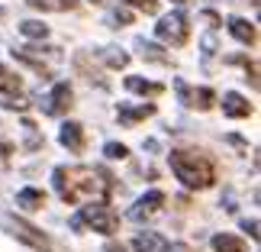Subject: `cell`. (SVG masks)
<instances>
[{"mask_svg": "<svg viewBox=\"0 0 261 252\" xmlns=\"http://www.w3.org/2000/svg\"><path fill=\"white\" fill-rule=\"evenodd\" d=\"M52 185L58 191V197L65 204H77V200H97V204H107L110 194H113V175L103 168H68L58 165L52 171Z\"/></svg>", "mask_w": 261, "mask_h": 252, "instance_id": "6da1fadb", "label": "cell"}, {"mask_svg": "<svg viewBox=\"0 0 261 252\" xmlns=\"http://www.w3.org/2000/svg\"><path fill=\"white\" fill-rule=\"evenodd\" d=\"M171 171L190 191H206L216 181L213 162L203 152H197V149H171Z\"/></svg>", "mask_w": 261, "mask_h": 252, "instance_id": "7a4b0ae2", "label": "cell"}, {"mask_svg": "<svg viewBox=\"0 0 261 252\" xmlns=\"http://www.w3.org/2000/svg\"><path fill=\"white\" fill-rule=\"evenodd\" d=\"M68 226L77 230V233H81L84 226H90V230H97V233H103V236H113L119 230V217H116V210L110 204H84V210L74 214Z\"/></svg>", "mask_w": 261, "mask_h": 252, "instance_id": "3957f363", "label": "cell"}, {"mask_svg": "<svg viewBox=\"0 0 261 252\" xmlns=\"http://www.w3.org/2000/svg\"><path fill=\"white\" fill-rule=\"evenodd\" d=\"M7 226H10V233H13L19 243H26V246H33L36 252H58L55 243L48 239L42 230H36L33 223H26V220H16V217H10L7 220Z\"/></svg>", "mask_w": 261, "mask_h": 252, "instance_id": "277c9868", "label": "cell"}, {"mask_svg": "<svg viewBox=\"0 0 261 252\" xmlns=\"http://www.w3.org/2000/svg\"><path fill=\"white\" fill-rule=\"evenodd\" d=\"M155 36L165 39V42H171V45H184L187 36H190L187 16H184V13H168L162 23H155Z\"/></svg>", "mask_w": 261, "mask_h": 252, "instance_id": "5b68a950", "label": "cell"}, {"mask_svg": "<svg viewBox=\"0 0 261 252\" xmlns=\"http://www.w3.org/2000/svg\"><path fill=\"white\" fill-rule=\"evenodd\" d=\"M71 104H74V94H71V84H65V81H58L55 87H52V94H48L45 100H42V110L48 117H62L65 110H71Z\"/></svg>", "mask_w": 261, "mask_h": 252, "instance_id": "8992f818", "label": "cell"}, {"mask_svg": "<svg viewBox=\"0 0 261 252\" xmlns=\"http://www.w3.org/2000/svg\"><path fill=\"white\" fill-rule=\"evenodd\" d=\"M174 87H177V94H180V104L184 107H197V110H210L213 107V100H216V94L210 87H200V90H190L184 81H174Z\"/></svg>", "mask_w": 261, "mask_h": 252, "instance_id": "52a82bcc", "label": "cell"}, {"mask_svg": "<svg viewBox=\"0 0 261 252\" xmlns=\"http://www.w3.org/2000/svg\"><path fill=\"white\" fill-rule=\"evenodd\" d=\"M162 204H165V194H162V191H148V194H142V197L133 204L129 217L142 223V220H148L152 214H158V210H162Z\"/></svg>", "mask_w": 261, "mask_h": 252, "instance_id": "ba28073f", "label": "cell"}, {"mask_svg": "<svg viewBox=\"0 0 261 252\" xmlns=\"http://www.w3.org/2000/svg\"><path fill=\"white\" fill-rule=\"evenodd\" d=\"M152 113H155V104H139V107L123 104L116 110V120H119V126H136V123H142V120H148Z\"/></svg>", "mask_w": 261, "mask_h": 252, "instance_id": "9c48e42d", "label": "cell"}, {"mask_svg": "<svg viewBox=\"0 0 261 252\" xmlns=\"http://www.w3.org/2000/svg\"><path fill=\"white\" fill-rule=\"evenodd\" d=\"M58 143H62L68 152H81L84 149V126L68 120V123L62 126V133H58Z\"/></svg>", "mask_w": 261, "mask_h": 252, "instance_id": "30bf717a", "label": "cell"}, {"mask_svg": "<svg viewBox=\"0 0 261 252\" xmlns=\"http://www.w3.org/2000/svg\"><path fill=\"white\" fill-rule=\"evenodd\" d=\"M168 239L165 236H158V233H152V230H145V233H139L136 239H133V249L136 252H168Z\"/></svg>", "mask_w": 261, "mask_h": 252, "instance_id": "8fae6325", "label": "cell"}, {"mask_svg": "<svg viewBox=\"0 0 261 252\" xmlns=\"http://www.w3.org/2000/svg\"><path fill=\"white\" fill-rule=\"evenodd\" d=\"M16 207L26 210V214L42 210V207H45V191H39V188H23V191L16 194Z\"/></svg>", "mask_w": 261, "mask_h": 252, "instance_id": "7c38bea8", "label": "cell"}, {"mask_svg": "<svg viewBox=\"0 0 261 252\" xmlns=\"http://www.w3.org/2000/svg\"><path fill=\"white\" fill-rule=\"evenodd\" d=\"M223 113L226 117H232V120H242L252 113V104L242 97V94H236V90H229V94L223 97Z\"/></svg>", "mask_w": 261, "mask_h": 252, "instance_id": "4fadbf2b", "label": "cell"}, {"mask_svg": "<svg viewBox=\"0 0 261 252\" xmlns=\"http://www.w3.org/2000/svg\"><path fill=\"white\" fill-rule=\"evenodd\" d=\"M229 33H232L242 45H255V39H258L255 26L248 23V19H242V16H232V19H229Z\"/></svg>", "mask_w": 261, "mask_h": 252, "instance_id": "5bb4252c", "label": "cell"}, {"mask_svg": "<svg viewBox=\"0 0 261 252\" xmlns=\"http://www.w3.org/2000/svg\"><path fill=\"white\" fill-rule=\"evenodd\" d=\"M126 90H133V94H142V97H158V94H165V84L145 81V78H126Z\"/></svg>", "mask_w": 261, "mask_h": 252, "instance_id": "9a60e30c", "label": "cell"}, {"mask_svg": "<svg viewBox=\"0 0 261 252\" xmlns=\"http://www.w3.org/2000/svg\"><path fill=\"white\" fill-rule=\"evenodd\" d=\"M136 49H139V55H142L145 62H158V65H168V62H171V55H168V52H162V45H155V42L136 39Z\"/></svg>", "mask_w": 261, "mask_h": 252, "instance_id": "2e32d148", "label": "cell"}, {"mask_svg": "<svg viewBox=\"0 0 261 252\" xmlns=\"http://www.w3.org/2000/svg\"><path fill=\"white\" fill-rule=\"evenodd\" d=\"M210 246H213V252H245V243L232 233H216L210 239Z\"/></svg>", "mask_w": 261, "mask_h": 252, "instance_id": "e0dca14e", "label": "cell"}, {"mask_svg": "<svg viewBox=\"0 0 261 252\" xmlns=\"http://www.w3.org/2000/svg\"><path fill=\"white\" fill-rule=\"evenodd\" d=\"M19 87H23V78L16 72H10L7 65H0V94H16Z\"/></svg>", "mask_w": 261, "mask_h": 252, "instance_id": "ac0fdd59", "label": "cell"}, {"mask_svg": "<svg viewBox=\"0 0 261 252\" xmlns=\"http://www.w3.org/2000/svg\"><path fill=\"white\" fill-rule=\"evenodd\" d=\"M23 133H26V149L29 152H36V149H42V133H39V126L33 123V120H23Z\"/></svg>", "mask_w": 261, "mask_h": 252, "instance_id": "d6986e66", "label": "cell"}, {"mask_svg": "<svg viewBox=\"0 0 261 252\" xmlns=\"http://www.w3.org/2000/svg\"><path fill=\"white\" fill-rule=\"evenodd\" d=\"M19 33L26 39H45L48 36V26L39 23V19H26V23H19Z\"/></svg>", "mask_w": 261, "mask_h": 252, "instance_id": "ffe728a7", "label": "cell"}, {"mask_svg": "<svg viewBox=\"0 0 261 252\" xmlns=\"http://www.w3.org/2000/svg\"><path fill=\"white\" fill-rule=\"evenodd\" d=\"M100 58H103L110 68H126L129 65V55L119 52V49H100Z\"/></svg>", "mask_w": 261, "mask_h": 252, "instance_id": "44dd1931", "label": "cell"}, {"mask_svg": "<svg viewBox=\"0 0 261 252\" xmlns=\"http://www.w3.org/2000/svg\"><path fill=\"white\" fill-rule=\"evenodd\" d=\"M29 7H39V10H74L77 0H29Z\"/></svg>", "mask_w": 261, "mask_h": 252, "instance_id": "7402d4cb", "label": "cell"}, {"mask_svg": "<svg viewBox=\"0 0 261 252\" xmlns=\"http://www.w3.org/2000/svg\"><path fill=\"white\" fill-rule=\"evenodd\" d=\"M103 155H107V158H126L129 149H126L123 143H107V146H103Z\"/></svg>", "mask_w": 261, "mask_h": 252, "instance_id": "603a6c76", "label": "cell"}, {"mask_svg": "<svg viewBox=\"0 0 261 252\" xmlns=\"http://www.w3.org/2000/svg\"><path fill=\"white\" fill-rule=\"evenodd\" d=\"M107 23L110 26H129V23H133V16H129L126 10H113V13H107Z\"/></svg>", "mask_w": 261, "mask_h": 252, "instance_id": "cb8c5ba5", "label": "cell"}, {"mask_svg": "<svg viewBox=\"0 0 261 252\" xmlns=\"http://www.w3.org/2000/svg\"><path fill=\"white\" fill-rule=\"evenodd\" d=\"M26 107H29V100L16 97V94H10V100H4V110H26Z\"/></svg>", "mask_w": 261, "mask_h": 252, "instance_id": "d4e9b609", "label": "cell"}, {"mask_svg": "<svg viewBox=\"0 0 261 252\" xmlns=\"http://www.w3.org/2000/svg\"><path fill=\"white\" fill-rule=\"evenodd\" d=\"M123 4H133L139 10H145V13H158V4H155V0H123Z\"/></svg>", "mask_w": 261, "mask_h": 252, "instance_id": "484cf974", "label": "cell"}, {"mask_svg": "<svg viewBox=\"0 0 261 252\" xmlns=\"http://www.w3.org/2000/svg\"><path fill=\"white\" fill-rule=\"evenodd\" d=\"M213 52H216V39H213V33H210V36L203 39V55L210 58V55H213Z\"/></svg>", "mask_w": 261, "mask_h": 252, "instance_id": "4316f807", "label": "cell"}, {"mask_svg": "<svg viewBox=\"0 0 261 252\" xmlns=\"http://www.w3.org/2000/svg\"><path fill=\"white\" fill-rule=\"evenodd\" d=\"M242 230H248V236H252V239H258V220H245V223H242Z\"/></svg>", "mask_w": 261, "mask_h": 252, "instance_id": "83f0119b", "label": "cell"}, {"mask_svg": "<svg viewBox=\"0 0 261 252\" xmlns=\"http://www.w3.org/2000/svg\"><path fill=\"white\" fill-rule=\"evenodd\" d=\"M226 143H232V146H239V149H248V143L242 136H226Z\"/></svg>", "mask_w": 261, "mask_h": 252, "instance_id": "f1b7e54d", "label": "cell"}, {"mask_svg": "<svg viewBox=\"0 0 261 252\" xmlns=\"http://www.w3.org/2000/svg\"><path fill=\"white\" fill-rule=\"evenodd\" d=\"M107 252H126V246H116V243H110V246H107Z\"/></svg>", "mask_w": 261, "mask_h": 252, "instance_id": "f546056e", "label": "cell"}, {"mask_svg": "<svg viewBox=\"0 0 261 252\" xmlns=\"http://www.w3.org/2000/svg\"><path fill=\"white\" fill-rule=\"evenodd\" d=\"M174 4H187V0H174Z\"/></svg>", "mask_w": 261, "mask_h": 252, "instance_id": "4dcf8cb0", "label": "cell"}, {"mask_svg": "<svg viewBox=\"0 0 261 252\" xmlns=\"http://www.w3.org/2000/svg\"><path fill=\"white\" fill-rule=\"evenodd\" d=\"M0 16H4V7H0Z\"/></svg>", "mask_w": 261, "mask_h": 252, "instance_id": "1f68e13d", "label": "cell"}, {"mask_svg": "<svg viewBox=\"0 0 261 252\" xmlns=\"http://www.w3.org/2000/svg\"><path fill=\"white\" fill-rule=\"evenodd\" d=\"M90 4H100V0H90Z\"/></svg>", "mask_w": 261, "mask_h": 252, "instance_id": "d6a6232c", "label": "cell"}]
</instances>
